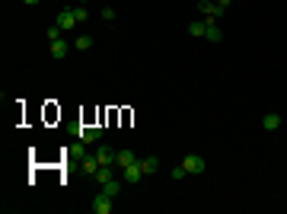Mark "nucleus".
Wrapping results in <instances>:
<instances>
[{
    "instance_id": "423d86ee",
    "label": "nucleus",
    "mask_w": 287,
    "mask_h": 214,
    "mask_svg": "<svg viewBox=\"0 0 287 214\" xmlns=\"http://www.w3.org/2000/svg\"><path fill=\"white\" fill-rule=\"evenodd\" d=\"M121 179H125V182H141V179H144V170H141V160H134L131 166H125V170H121Z\"/></svg>"
},
{
    "instance_id": "6e6552de",
    "label": "nucleus",
    "mask_w": 287,
    "mask_h": 214,
    "mask_svg": "<svg viewBox=\"0 0 287 214\" xmlns=\"http://www.w3.org/2000/svg\"><path fill=\"white\" fill-rule=\"evenodd\" d=\"M102 138V128H96V125H90V128H80V141L83 144H96Z\"/></svg>"
},
{
    "instance_id": "ddd939ff",
    "label": "nucleus",
    "mask_w": 287,
    "mask_h": 214,
    "mask_svg": "<svg viewBox=\"0 0 287 214\" xmlns=\"http://www.w3.org/2000/svg\"><path fill=\"white\" fill-rule=\"evenodd\" d=\"M204 29H208V19H195V23L188 26V32H191L195 38H204Z\"/></svg>"
},
{
    "instance_id": "f8f14e48",
    "label": "nucleus",
    "mask_w": 287,
    "mask_h": 214,
    "mask_svg": "<svg viewBox=\"0 0 287 214\" xmlns=\"http://www.w3.org/2000/svg\"><path fill=\"white\" fill-rule=\"evenodd\" d=\"M262 128H265V131H278V128H281V115H278V112L265 115V118H262Z\"/></svg>"
},
{
    "instance_id": "f257e3e1",
    "label": "nucleus",
    "mask_w": 287,
    "mask_h": 214,
    "mask_svg": "<svg viewBox=\"0 0 287 214\" xmlns=\"http://www.w3.org/2000/svg\"><path fill=\"white\" fill-rule=\"evenodd\" d=\"M182 166H185V173H188V176H201V173L208 170V163H204V157H201V153H188V157L182 160Z\"/></svg>"
},
{
    "instance_id": "f3484780",
    "label": "nucleus",
    "mask_w": 287,
    "mask_h": 214,
    "mask_svg": "<svg viewBox=\"0 0 287 214\" xmlns=\"http://www.w3.org/2000/svg\"><path fill=\"white\" fill-rule=\"evenodd\" d=\"M108 179H112V166H99V173H96V182H108Z\"/></svg>"
},
{
    "instance_id": "9d476101",
    "label": "nucleus",
    "mask_w": 287,
    "mask_h": 214,
    "mask_svg": "<svg viewBox=\"0 0 287 214\" xmlns=\"http://www.w3.org/2000/svg\"><path fill=\"white\" fill-rule=\"evenodd\" d=\"M134 160H141L134 150H118V160H115V166H118V170H125V166H131Z\"/></svg>"
},
{
    "instance_id": "20e7f679",
    "label": "nucleus",
    "mask_w": 287,
    "mask_h": 214,
    "mask_svg": "<svg viewBox=\"0 0 287 214\" xmlns=\"http://www.w3.org/2000/svg\"><path fill=\"white\" fill-rule=\"evenodd\" d=\"M93 211L96 214H112V195H106V192L99 189V195L93 198Z\"/></svg>"
},
{
    "instance_id": "6ab92c4d",
    "label": "nucleus",
    "mask_w": 287,
    "mask_h": 214,
    "mask_svg": "<svg viewBox=\"0 0 287 214\" xmlns=\"http://www.w3.org/2000/svg\"><path fill=\"white\" fill-rule=\"evenodd\" d=\"M102 19H106V23H115V10H112V6H102Z\"/></svg>"
},
{
    "instance_id": "0eeeda50",
    "label": "nucleus",
    "mask_w": 287,
    "mask_h": 214,
    "mask_svg": "<svg viewBox=\"0 0 287 214\" xmlns=\"http://www.w3.org/2000/svg\"><path fill=\"white\" fill-rule=\"evenodd\" d=\"M48 51H51V58H54V61H64V58L71 55V45H67L64 38H58V42H51V48H48Z\"/></svg>"
},
{
    "instance_id": "412c9836",
    "label": "nucleus",
    "mask_w": 287,
    "mask_h": 214,
    "mask_svg": "<svg viewBox=\"0 0 287 214\" xmlns=\"http://www.w3.org/2000/svg\"><path fill=\"white\" fill-rule=\"evenodd\" d=\"M214 3H220V6H223V10H227V6H230V3H233V0H214Z\"/></svg>"
},
{
    "instance_id": "7ed1b4c3",
    "label": "nucleus",
    "mask_w": 287,
    "mask_h": 214,
    "mask_svg": "<svg viewBox=\"0 0 287 214\" xmlns=\"http://www.w3.org/2000/svg\"><path fill=\"white\" fill-rule=\"evenodd\" d=\"M93 157L99 160V166H115V160H118V150H112L108 144H102V147H96Z\"/></svg>"
},
{
    "instance_id": "aec40b11",
    "label": "nucleus",
    "mask_w": 287,
    "mask_h": 214,
    "mask_svg": "<svg viewBox=\"0 0 287 214\" xmlns=\"http://www.w3.org/2000/svg\"><path fill=\"white\" fill-rule=\"evenodd\" d=\"M188 173H185V166H173V179H185Z\"/></svg>"
},
{
    "instance_id": "1a4fd4ad",
    "label": "nucleus",
    "mask_w": 287,
    "mask_h": 214,
    "mask_svg": "<svg viewBox=\"0 0 287 214\" xmlns=\"http://www.w3.org/2000/svg\"><path fill=\"white\" fill-rule=\"evenodd\" d=\"M204 38H208V42H220V38H223V32H220V26H217V19H208V29H204Z\"/></svg>"
},
{
    "instance_id": "2eb2a0df",
    "label": "nucleus",
    "mask_w": 287,
    "mask_h": 214,
    "mask_svg": "<svg viewBox=\"0 0 287 214\" xmlns=\"http://www.w3.org/2000/svg\"><path fill=\"white\" fill-rule=\"evenodd\" d=\"M83 173H86V176H96V173H99V160H96V157H86L83 160Z\"/></svg>"
},
{
    "instance_id": "9b49d317",
    "label": "nucleus",
    "mask_w": 287,
    "mask_h": 214,
    "mask_svg": "<svg viewBox=\"0 0 287 214\" xmlns=\"http://www.w3.org/2000/svg\"><path fill=\"white\" fill-rule=\"evenodd\" d=\"M141 170H144V176H153V173L160 170V160L156 157H141Z\"/></svg>"
},
{
    "instance_id": "39448f33",
    "label": "nucleus",
    "mask_w": 287,
    "mask_h": 214,
    "mask_svg": "<svg viewBox=\"0 0 287 214\" xmlns=\"http://www.w3.org/2000/svg\"><path fill=\"white\" fill-rule=\"evenodd\" d=\"M58 26H61V29H77V16H73V6H64V10H61L58 13Z\"/></svg>"
},
{
    "instance_id": "4be33fe9",
    "label": "nucleus",
    "mask_w": 287,
    "mask_h": 214,
    "mask_svg": "<svg viewBox=\"0 0 287 214\" xmlns=\"http://www.w3.org/2000/svg\"><path fill=\"white\" fill-rule=\"evenodd\" d=\"M23 3H26V6H36V3H38V0H23Z\"/></svg>"
},
{
    "instance_id": "f03ea898",
    "label": "nucleus",
    "mask_w": 287,
    "mask_h": 214,
    "mask_svg": "<svg viewBox=\"0 0 287 214\" xmlns=\"http://www.w3.org/2000/svg\"><path fill=\"white\" fill-rule=\"evenodd\" d=\"M198 10H201L204 19H220L223 13H227L220 3H214V0H198Z\"/></svg>"
},
{
    "instance_id": "dca6fc26",
    "label": "nucleus",
    "mask_w": 287,
    "mask_h": 214,
    "mask_svg": "<svg viewBox=\"0 0 287 214\" xmlns=\"http://www.w3.org/2000/svg\"><path fill=\"white\" fill-rule=\"evenodd\" d=\"M73 48H77V51H90L93 48V38L90 36H80L77 42H73Z\"/></svg>"
},
{
    "instance_id": "a211bd4d",
    "label": "nucleus",
    "mask_w": 287,
    "mask_h": 214,
    "mask_svg": "<svg viewBox=\"0 0 287 214\" xmlns=\"http://www.w3.org/2000/svg\"><path fill=\"white\" fill-rule=\"evenodd\" d=\"M73 16H77V23L83 26L86 19H90V10H86V6H73Z\"/></svg>"
},
{
    "instance_id": "4468645a",
    "label": "nucleus",
    "mask_w": 287,
    "mask_h": 214,
    "mask_svg": "<svg viewBox=\"0 0 287 214\" xmlns=\"http://www.w3.org/2000/svg\"><path fill=\"white\" fill-rule=\"evenodd\" d=\"M99 189L106 192V195H112V198H115V195H118V192H121V182H118V179H108V182H102Z\"/></svg>"
}]
</instances>
